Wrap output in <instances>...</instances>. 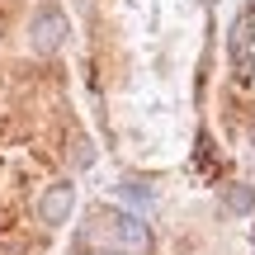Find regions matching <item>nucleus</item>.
I'll return each instance as SVG.
<instances>
[{
  "instance_id": "nucleus-1",
  "label": "nucleus",
  "mask_w": 255,
  "mask_h": 255,
  "mask_svg": "<svg viewBox=\"0 0 255 255\" xmlns=\"http://www.w3.org/2000/svg\"><path fill=\"white\" fill-rule=\"evenodd\" d=\"M71 38V19L62 14L57 5H43L33 19H28V43H33V52H43V57H52L57 47Z\"/></svg>"
},
{
  "instance_id": "nucleus-2",
  "label": "nucleus",
  "mask_w": 255,
  "mask_h": 255,
  "mask_svg": "<svg viewBox=\"0 0 255 255\" xmlns=\"http://www.w3.org/2000/svg\"><path fill=\"white\" fill-rule=\"evenodd\" d=\"M71 208H76L71 180H57V184H47L43 199H38V222H43V227H62V222L71 218Z\"/></svg>"
},
{
  "instance_id": "nucleus-3",
  "label": "nucleus",
  "mask_w": 255,
  "mask_h": 255,
  "mask_svg": "<svg viewBox=\"0 0 255 255\" xmlns=\"http://www.w3.org/2000/svg\"><path fill=\"white\" fill-rule=\"evenodd\" d=\"M119 255H151V232L142 218L119 208Z\"/></svg>"
},
{
  "instance_id": "nucleus-4",
  "label": "nucleus",
  "mask_w": 255,
  "mask_h": 255,
  "mask_svg": "<svg viewBox=\"0 0 255 255\" xmlns=\"http://www.w3.org/2000/svg\"><path fill=\"white\" fill-rule=\"evenodd\" d=\"M251 14H237V24H232V57L237 62H246V52H251Z\"/></svg>"
},
{
  "instance_id": "nucleus-5",
  "label": "nucleus",
  "mask_w": 255,
  "mask_h": 255,
  "mask_svg": "<svg viewBox=\"0 0 255 255\" xmlns=\"http://www.w3.org/2000/svg\"><path fill=\"white\" fill-rule=\"evenodd\" d=\"M227 208L232 213H251L255 208V189H251V184H232V189H227Z\"/></svg>"
},
{
  "instance_id": "nucleus-6",
  "label": "nucleus",
  "mask_w": 255,
  "mask_h": 255,
  "mask_svg": "<svg viewBox=\"0 0 255 255\" xmlns=\"http://www.w3.org/2000/svg\"><path fill=\"white\" fill-rule=\"evenodd\" d=\"M76 165H90V142H76Z\"/></svg>"
},
{
  "instance_id": "nucleus-7",
  "label": "nucleus",
  "mask_w": 255,
  "mask_h": 255,
  "mask_svg": "<svg viewBox=\"0 0 255 255\" xmlns=\"http://www.w3.org/2000/svg\"><path fill=\"white\" fill-rule=\"evenodd\" d=\"M0 255H24V246H14V241H0Z\"/></svg>"
},
{
  "instance_id": "nucleus-8",
  "label": "nucleus",
  "mask_w": 255,
  "mask_h": 255,
  "mask_svg": "<svg viewBox=\"0 0 255 255\" xmlns=\"http://www.w3.org/2000/svg\"><path fill=\"white\" fill-rule=\"evenodd\" d=\"M90 255H114V251H90Z\"/></svg>"
},
{
  "instance_id": "nucleus-9",
  "label": "nucleus",
  "mask_w": 255,
  "mask_h": 255,
  "mask_svg": "<svg viewBox=\"0 0 255 255\" xmlns=\"http://www.w3.org/2000/svg\"><path fill=\"white\" fill-rule=\"evenodd\" d=\"M199 5H213V0H199Z\"/></svg>"
},
{
  "instance_id": "nucleus-10",
  "label": "nucleus",
  "mask_w": 255,
  "mask_h": 255,
  "mask_svg": "<svg viewBox=\"0 0 255 255\" xmlns=\"http://www.w3.org/2000/svg\"><path fill=\"white\" fill-rule=\"evenodd\" d=\"M251 142H255V128H251Z\"/></svg>"
},
{
  "instance_id": "nucleus-11",
  "label": "nucleus",
  "mask_w": 255,
  "mask_h": 255,
  "mask_svg": "<svg viewBox=\"0 0 255 255\" xmlns=\"http://www.w3.org/2000/svg\"><path fill=\"white\" fill-rule=\"evenodd\" d=\"M251 5H255V0H251Z\"/></svg>"
}]
</instances>
